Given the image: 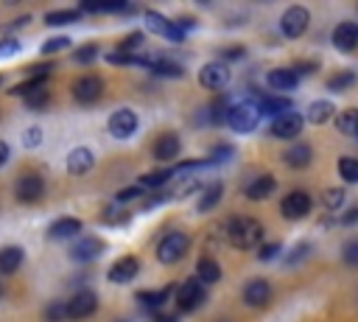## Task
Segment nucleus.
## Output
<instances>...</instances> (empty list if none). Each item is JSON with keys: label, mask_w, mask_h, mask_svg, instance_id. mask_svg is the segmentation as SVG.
<instances>
[{"label": "nucleus", "mask_w": 358, "mask_h": 322, "mask_svg": "<svg viewBox=\"0 0 358 322\" xmlns=\"http://www.w3.org/2000/svg\"><path fill=\"white\" fill-rule=\"evenodd\" d=\"M39 143H42V129H39V126L25 129V134H22V146H25V148H36Z\"/></svg>", "instance_id": "nucleus-48"}, {"label": "nucleus", "mask_w": 358, "mask_h": 322, "mask_svg": "<svg viewBox=\"0 0 358 322\" xmlns=\"http://www.w3.org/2000/svg\"><path fill=\"white\" fill-rule=\"evenodd\" d=\"M70 45V39L67 36H53V39H45V45H42V53L48 56V53H59V50H64Z\"/></svg>", "instance_id": "nucleus-45"}, {"label": "nucleus", "mask_w": 358, "mask_h": 322, "mask_svg": "<svg viewBox=\"0 0 358 322\" xmlns=\"http://www.w3.org/2000/svg\"><path fill=\"white\" fill-rule=\"evenodd\" d=\"M101 252H103V241H101V238H95V235L78 238V241L70 246V258H73V260H81V263L95 260Z\"/></svg>", "instance_id": "nucleus-16"}, {"label": "nucleus", "mask_w": 358, "mask_h": 322, "mask_svg": "<svg viewBox=\"0 0 358 322\" xmlns=\"http://www.w3.org/2000/svg\"><path fill=\"white\" fill-rule=\"evenodd\" d=\"M103 221H106L109 227H120V224H126V221H129V210H126L123 204L112 202L109 207H103Z\"/></svg>", "instance_id": "nucleus-33"}, {"label": "nucleus", "mask_w": 358, "mask_h": 322, "mask_svg": "<svg viewBox=\"0 0 358 322\" xmlns=\"http://www.w3.org/2000/svg\"><path fill=\"white\" fill-rule=\"evenodd\" d=\"M0 294H3V286H0Z\"/></svg>", "instance_id": "nucleus-57"}, {"label": "nucleus", "mask_w": 358, "mask_h": 322, "mask_svg": "<svg viewBox=\"0 0 358 322\" xmlns=\"http://www.w3.org/2000/svg\"><path fill=\"white\" fill-rule=\"evenodd\" d=\"M338 174L347 182H358V157H341L338 160Z\"/></svg>", "instance_id": "nucleus-36"}, {"label": "nucleus", "mask_w": 358, "mask_h": 322, "mask_svg": "<svg viewBox=\"0 0 358 322\" xmlns=\"http://www.w3.org/2000/svg\"><path fill=\"white\" fill-rule=\"evenodd\" d=\"M36 87H45V78H25V81L14 84L8 92H11V95H22V98H25V95H28L31 90H36Z\"/></svg>", "instance_id": "nucleus-39"}, {"label": "nucleus", "mask_w": 358, "mask_h": 322, "mask_svg": "<svg viewBox=\"0 0 358 322\" xmlns=\"http://www.w3.org/2000/svg\"><path fill=\"white\" fill-rule=\"evenodd\" d=\"M310 207H313V199H310L305 190H291V193L282 196V202H280V213H282L285 218H291V221L305 218V216L310 213Z\"/></svg>", "instance_id": "nucleus-7"}, {"label": "nucleus", "mask_w": 358, "mask_h": 322, "mask_svg": "<svg viewBox=\"0 0 358 322\" xmlns=\"http://www.w3.org/2000/svg\"><path fill=\"white\" fill-rule=\"evenodd\" d=\"M140 196H143V185H129V188L117 190L115 202H117V204H126V202H131V199H140Z\"/></svg>", "instance_id": "nucleus-44"}, {"label": "nucleus", "mask_w": 358, "mask_h": 322, "mask_svg": "<svg viewBox=\"0 0 358 322\" xmlns=\"http://www.w3.org/2000/svg\"><path fill=\"white\" fill-rule=\"evenodd\" d=\"M22 25H28V17H20V20H14V22L8 25V31H14V28H22Z\"/></svg>", "instance_id": "nucleus-56"}, {"label": "nucleus", "mask_w": 358, "mask_h": 322, "mask_svg": "<svg viewBox=\"0 0 358 322\" xmlns=\"http://www.w3.org/2000/svg\"><path fill=\"white\" fill-rule=\"evenodd\" d=\"M255 104H257V112H260V115H268V118H280V115L294 112V104H291V98H285V95H263V98H257Z\"/></svg>", "instance_id": "nucleus-17"}, {"label": "nucleus", "mask_w": 358, "mask_h": 322, "mask_svg": "<svg viewBox=\"0 0 358 322\" xmlns=\"http://www.w3.org/2000/svg\"><path fill=\"white\" fill-rule=\"evenodd\" d=\"M92 165H95V157H92V151L84 148V146H78V148H73V151L67 154V171H70L73 176L87 174Z\"/></svg>", "instance_id": "nucleus-21"}, {"label": "nucleus", "mask_w": 358, "mask_h": 322, "mask_svg": "<svg viewBox=\"0 0 358 322\" xmlns=\"http://www.w3.org/2000/svg\"><path fill=\"white\" fill-rule=\"evenodd\" d=\"M145 28L159 34V36H165V39H171V42H182L185 39V34L173 25V20H168V17L157 14V11H145Z\"/></svg>", "instance_id": "nucleus-12"}, {"label": "nucleus", "mask_w": 358, "mask_h": 322, "mask_svg": "<svg viewBox=\"0 0 358 322\" xmlns=\"http://www.w3.org/2000/svg\"><path fill=\"white\" fill-rule=\"evenodd\" d=\"M22 249L17 246V244H11V246H3L0 249V274H14L17 269H20V263H22Z\"/></svg>", "instance_id": "nucleus-23"}, {"label": "nucleus", "mask_w": 358, "mask_h": 322, "mask_svg": "<svg viewBox=\"0 0 358 322\" xmlns=\"http://www.w3.org/2000/svg\"><path fill=\"white\" fill-rule=\"evenodd\" d=\"M8 157H11V154H8V146H6L3 140H0V168H3L6 162H8Z\"/></svg>", "instance_id": "nucleus-55"}, {"label": "nucleus", "mask_w": 358, "mask_h": 322, "mask_svg": "<svg viewBox=\"0 0 358 322\" xmlns=\"http://www.w3.org/2000/svg\"><path fill=\"white\" fill-rule=\"evenodd\" d=\"M310 160H313V151H310V146H305V143H296V146H291V148L282 154V162H285L288 168H308Z\"/></svg>", "instance_id": "nucleus-22"}, {"label": "nucleus", "mask_w": 358, "mask_h": 322, "mask_svg": "<svg viewBox=\"0 0 358 322\" xmlns=\"http://www.w3.org/2000/svg\"><path fill=\"white\" fill-rule=\"evenodd\" d=\"M341 224H344V227H355V224H358V204H355V207H350V210L344 213Z\"/></svg>", "instance_id": "nucleus-52"}, {"label": "nucleus", "mask_w": 358, "mask_h": 322, "mask_svg": "<svg viewBox=\"0 0 358 322\" xmlns=\"http://www.w3.org/2000/svg\"><path fill=\"white\" fill-rule=\"evenodd\" d=\"M62 319H67L64 302H50V305L45 308V322H62Z\"/></svg>", "instance_id": "nucleus-47"}, {"label": "nucleus", "mask_w": 358, "mask_h": 322, "mask_svg": "<svg viewBox=\"0 0 358 322\" xmlns=\"http://www.w3.org/2000/svg\"><path fill=\"white\" fill-rule=\"evenodd\" d=\"M246 50L243 48H229V50H221V59H224V64H227V59H241Z\"/></svg>", "instance_id": "nucleus-53"}, {"label": "nucleus", "mask_w": 358, "mask_h": 322, "mask_svg": "<svg viewBox=\"0 0 358 322\" xmlns=\"http://www.w3.org/2000/svg\"><path fill=\"white\" fill-rule=\"evenodd\" d=\"M0 84H3V78H0Z\"/></svg>", "instance_id": "nucleus-58"}, {"label": "nucleus", "mask_w": 358, "mask_h": 322, "mask_svg": "<svg viewBox=\"0 0 358 322\" xmlns=\"http://www.w3.org/2000/svg\"><path fill=\"white\" fill-rule=\"evenodd\" d=\"M333 115H336V106H333L330 101H313V104L308 106V120H310L313 126L327 123Z\"/></svg>", "instance_id": "nucleus-28"}, {"label": "nucleus", "mask_w": 358, "mask_h": 322, "mask_svg": "<svg viewBox=\"0 0 358 322\" xmlns=\"http://www.w3.org/2000/svg\"><path fill=\"white\" fill-rule=\"evenodd\" d=\"M95 56H98V45H84V48H78V50L73 53V59H76L78 64H90Z\"/></svg>", "instance_id": "nucleus-46"}, {"label": "nucleus", "mask_w": 358, "mask_h": 322, "mask_svg": "<svg viewBox=\"0 0 358 322\" xmlns=\"http://www.w3.org/2000/svg\"><path fill=\"white\" fill-rule=\"evenodd\" d=\"M271 300V286H268V280H249L246 286H243V302L246 305H252V308H263L266 302Z\"/></svg>", "instance_id": "nucleus-18"}, {"label": "nucleus", "mask_w": 358, "mask_h": 322, "mask_svg": "<svg viewBox=\"0 0 358 322\" xmlns=\"http://www.w3.org/2000/svg\"><path fill=\"white\" fill-rule=\"evenodd\" d=\"M355 137H358V134H355Z\"/></svg>", "instance_id": "nucleus-59"}, {"label": "nucleus", "mask_w": 358, "mask_h": 322, "mask_svg": "<svg viewBox=\"0 0 358 322\" xmlns=\"http://www.w3.org/2000/svg\"><path fill=\"white\" fill-rule=\"evenodd\" d=\"M227 238H229V244L235 249H255L263 241V227H260L257 218H241V216H235V218L227 221Z\"/></svg>", "instance_id": "nucleus-1"}, {"label": "nucleus", "mask_w": 358, "mask_h": 322, "mask_svg": "<svg viewBox=\"0 0 358 322\" xmlns=\"http://www.w3.org/2000/svg\"><path fill=\"white\" fill-rule=\"evenodd\" d=\"M308 255H310V244H308V241H299V244L285 255V263H288V266H294V263H299V260H302V258H308Z\"/></svg>", "instance_id": "nucleus-40"}, {"label": "nucleus", "mask_w": 358, "mask_h": 322, "mask_svg": "<svg viewBox=\"0 0 358 322\" xmlns=\"http://www.w3.org/2000/svg\"><path fill=\"white\" fill-rule=\"evenodd\" d=\"M106 126H109V134H112V137L126 140V137H131L134 129H137V115H134L131 109H117V112H112V118H109Z\"/></svg>", "instance_id": "nucleus-11"}, {"label": "nucleus", "mask_w": 358, "mask_h": 322, "mask_svg": "<svg viewBox=\"0 0 358 322\" xmlns=\"http://www.w3.org/2000/svg\"><path fill=\"white\" fill-rule=\"evenodd\" d=\"M173 176V168H162V171H151L145 176H140V185L143 188H162L168 179Z\"/></svg>", "instance_id": "nucleus-35"}, {"label": "nucleus", "mask_w": 358, "mask_h": 322, "mask_svg": "<svg viewBox=\"0 0 358 322\" xmlns=\"http://www.w3.org/2000/svg\"><path fill=\"white\" fill-rule=\"evenodd\" d=\"M95 308H98V297H95L92 288H81L70 297V302H64L67 319H87V316L95 314Z\"/></svg>", "instance_id": "nucleus-5"}, {"label": "nucleus", "mask_w": 358, "mask_h": 322, "mask_svg": "<svg viewBox=\"0 0 358 322\" xmlns=\"http://www.w3.org/2000/svg\"><path fill=\"white\" fill-rule=\"evenodd\" d=\"M101 95H103V81L98 76H81L73 84V98L78 104H95Z\"/></svg>", "instance_id": "nucleus-9"}, {"label": "nucleus", "mask_w": 358, "mask_h": 322, "mask_svg": "<svg viewBox=\"0 0 358 322\" xmlns=\"http://www.w3.org/2000/svg\"><path fill=\"white\" fill-rule=\"evenodd\" d=\"M221 196H224V185H221V182H210L207 188H201L196 207H199L201 213H207V210H213V207L221 202Z\"/></svg>", "instance_id": "nucleus-26"}, {"label": "nucleus", "mask_w": 358, "mask_h": 322, "mask_svg": "<svg viewBox=\"0 0 358 322\" xmlns=\"http://www.w3.org/2000/svg\"><path fill=\"white\" fill-rule=\"evenodd\" d=\"M140 45H143V34H140V31H134V34H129L126 39H120L117 50H123V53H134Z\"/></svg>", "instance_id": "nucleus-42"}, {"label": "nucleus", "mask_w": 358, "mask_h": 322, "mask_svg": "<svg viewBox=\"0 0 358 322\" xmlns=\"http://www.w3.org/2000/svg\"><path fill=\"white\" fill-rule=\"evenodd\" d=\"M336 129H338L341 134L355 137V134H358V109H344V112L336 118Z\"/></svg>", "instance_id": "nucleus-32"}, {"label": "nucleus", "mask_w": 358, "mask_h": 322, "mask_svg": "<svg viewBox=\"0 0 358 322\" xmlns=\"http://www.w3.org/2000/svg\"><path fill=\"white\" fill-rule=\"evenodd\" d=\"M78 17H81L78 8H56L45 14V25H70V22H78Z\"/></svg>", "instance_id": "nucleus-29"}, {"label": "nucleus", "mask_w": 358, "mask_h": 322, "mask_svg": "<svg viewBox=\"0 0 358 322\" xmlns=\"http://www.w3.org/2000/svg\"><path fill=\"white\" fill-rule=\"evenodd\" d=\"M341 258H344V263H347V266L358 269V238H352V241H347V244H344Z\"/></svg>", "instance_id": "nucleus-41"}, {"label": "nucleus", "mask_w": 358, "mask_h": 322, "mask_svg": "<svg viewBox=\"0 0 358 322\" xmlns=\"http://www.w3.org/2000/svg\"><path fill=\"white\" fill-rule=\"evenodd\" d=\"M42 193H45V179H42L39 174H22V176L14 182V196H17V202H22V204L39 202Z\"/></svg>", "instance_id": "nucleus-6"}, {"label": "nucleus", "mask_w": 358, "mask_h": 322, "mask_svg": "<svg viewBox=\"0 0 358 322\" xmlns=\"http://www.w3.org/2000/svg\"><path fill=\"white\" fill-rule=\"evenodd\" d=\"M171 291H176V286H168V288H162V291H140V294H137V300H140L145 308L159 311V305L171 297Z\"/></svg>", "instance_id": "nucleus-31"}, {"label": "nucleus", "mask_w": 358, "mask_h": 322, "mask_svg": "<svg viewBox=\"0 0 358 322\" xmlns=\"http://www.w3.org/2000/svg\"><path fill=\"white\" fill-rule=\"evenodd\" d=\"M308 22H310L308 8H305V6H291V8H285L282 17H280V31H282L288 39H296V36H302V34L308 31Z\"/></svg>", "instance_id": "nucleus-4"}, {"label": "nucleus", "mask_w": 358, "mask_h": 322, "mask_svg": "<svg viewBox=\"0 0 358 322\" xmlns=\"http://www.w3.org/2000/svg\"><path fill=\"white\" fill-rule=\"evenodd\" d=\"M48 98H50L48 90H45V87H36V90H31V92L25 95V106H28V109H45V106H48Z\"/></svg>", "instance_id": "nucleus-37"}, {"label": "nucleus", "mask_w": 358, "mask_h": 322, "mask_svg": "<svg viewBox=\"0 0 358 322\" xmlns=\"http://www.w3.org/2000/svg\"><path fill=\"white\" fill-rule=\"evenodd\" d=\"M288 70H291V73L299 78V76H308V73H313V70H316V64H313V62H296V64H294V67H288Z\"/></svg>", "instance_id": "nucleus-51"}, {"label": "nucleus", "mask_w": 358, "mask_h": 322, "mask_svg": "<svg viewBox=\"0 0 358 322\" xmlns=\"http://www.w3.org/2000/svg\"><path fill=\"white\" fill-rule=\"evenodd\" d=\"M302 118L296 115V112H288V115H280V118H274L271 120V137H277V140H291V137H296L299 132H302Z\"/></svg>", "instance_id": "nucleus-13"}, {"label": "nucleus", "mask_w": 358, "mask_h": 322, "mask_svg": "<svg viewBox=\"0 0 358 322\" xmlns=\"http://www.w3.org/2000/svg\"><path fill=\"white\" fill-rule=\"evenodd\" d=\"M204 286L196 280V277H190V280H185L182 286H179V294H176V311H182V314H187V311H193V308H199L201 302H204Z\"/></svg>", "instance_id": "nucleus-8"}, {"label": "nucleus", "mask_w": 358, "mask_h": 322, "mask_svg": "<svg viewBox=\"0 0 358 322\" xmlns=\"http://www.w3.org/2000/svg\"><path fill=\"white\" fill-rule=\"evenodd\" d=\"M179 314H162V311H154V322H176Z\"/></svg>", "instance_id": "nucleus-54"}, {"label": "nucleus", "mask_w": 358, "mask_h": 322, "mask_svg": "<svg viewBox=\"0 0 358 322\" xmlns=\"http://www.w3.org/2000/svg\"><path fill=\"white\" fill-rule=\"evenodd\" d=\"M196 280L204 286V283H218L221 280V266L213 260V258H199V263H196Z\"/></svg>", "instance_id": "nucleus-27"}, {"label": "nucleus", "mask_w": 358, "mask_h": 322, "mask_svg": "<svg viewBox=\"0 0 358 322\" xmlns=\"http://www.w3.org/2000/svg\"><path fill=\"white\" fill-rule=\"evenodd\" d=\"M277 188V179L271 176V174H263V176H257V179H252L243 190H246V196L249 199H266L271 190Z\"/></svg>", "instance_id": "nucleus-24"}, {"label": "nucleus", "mask_w": 358, "mask_h": 322, "mask_svg": "<svg viewBox=\"0 0 358 322\" xmlns=\"http://www.w3.org/2000/svg\"><path fill=\"white\" fill-rule=\"evenodd\" d=\"M187 246H190V238L185 232H168L157 244V260L159 263H176L179 258H185Z\"/></svg>", "instance_id": "nucleus-2"}, {"label": "nucleus", "mask_w": 358, "mask_h": 322, "mask_svg": "<svg viewBox=\"0 0 358 322\" xmlns=\"http://www.w3.org/2000/svg\"><path fill=\"white\" fill-rule=\"evenodd\" d=\"M355 73L352 70H341V73H333L330 78H327V90H333V92H341V90H347V87H352L355 84Z\"/></svg>", "instance_id": "nucleus-34"}, {"label": "nucleus", "mask_w": 358, "mask_h": 322, "mask_svg": "<svg viewBox=\"0 0 358 322\" xmlns=\"http://www.w3.org/2000/svg\"><path fill=\"white\" fill-rule=\"evenodd\" d=\"M179 151H182V143H179V137H176L173 132L159 134L157 143L151 146V154H154V160H159V162H171V160H176Z\"/></svg>", "instance_id": "nucleus-15"}, {"label": "nucleus", "mask_w": 358, "mask_h": 322, "mask_svg": "<svg viewBox=\"0 0 358 322\" xmlns=\"http://www.w3.org/2000/svg\"><path fill=\"white\" fill-rule=\"evenodd\" d=\"M260 120V112H257V104L255 101H241L235 106H229L227 112V123L235 129V132H252Z\"/></svg>", "instance_id": "nucleus-3"}, {"label": "nucleus", "mask_w": 358, "mask_h": 322, "mask_svg": "<svg viewBox=\"0 0 358 322\" xmlns=\"http://www.w3.org/2000/svg\"><path fill=\"white\" fill-rule=\"evenodd\" d=\"M229 157H232V146H229V143H218V146L210 151V160H207V162L215 165V162H224V160H229Z\"/></svg>", "instance_id": "nucleus-43"}, {"label": "nucleus", "mask_w": 358, "mask_h": 322, "mask_svg": "<svg viewBox=\"0 0 358 322\" xmlns=\"http://www.w3.org/2000/svg\"><path fill=\"white\" fill-rule=\"evenodd\" d=\"M322 199H324V207H327V210H338V207L344 204L347 193H344V188H327Z\"/></svg>", "instance_id": "nucleus-38"}, {"label": "nucleus", "mask_w": 358, "mask_h": 322, "mask_svg": "<svg viewBox=\"0 0 358 322\" xmlns=\"http://www.w3.org/2000/svg\"><path fill=\"white\" fill-rule=\"evenodd\" d=\"M277 252H280V244L271 241V244H263V246H260L257 258H260V260H271V258H277Z\"/></svg>", "instance_id": "nucleus-50"}, {"label": "nucleus", "mask_w": 358, "mask_h": 322, "mask_svg": "<svg viewBox=\"0 0 358 322\" xmlns=\"http://www.w3.org/2000/svg\"><path fill=\"white\" fill-rule=\"evenodd\" d=\"M296 81H299V78H296L288 67H280V70H271V73H268V87L277 90V92H288V90H294Z\"/></svg>", "instance_id": "nucleus-25"}, {"label": "nucleus", "mask_w": 358, "mask_h": 322, "mask_svg": "<svg viewBox=\"0 0 358 322\" xmlns=\"http://www.w3.org/2000/svg\"><path fill=\"white\" fill-rule=\"evenodd\" d=\"M148 67H151V73H157V76H168V78L185 76V67L176 64V62H168V59H148Z\"/></svg>", "instance_id": "nucleus-30"}, {"label": "nucleus", "mask_w": 358, "mask_h": 322, "mask_svg": "<svg viewBox=\"0 0 358 322\" xmlns=\"http://www.w3.org/2000/svg\"><path fill=\"white\" fill-rule=\"evenodd\" d=\"M199 81H201V87H207V90H224V87L229 84V67H227L224 62H210V64L201 67Z\"/></svg>", "instance_id": "nucleus-10"}, {"label": "nucleus", "mask_w": 358, "mask_h": 322, "mask_svg": "<svg viewBox=\"0 0 358 322\" xmlns=\"http://www.w3.org/2000/svg\"><path fill=\"white\" fill-rule=\"evenodd\" d=\"M20 42L11 36V39H0V59H11V56H17L20 53Z\"/></svg>", "instance_id": "nucleus-49"}, {"label": "nucleus", "mask_w": 358, "mask_h": 322, "mask_svg": "<svg viewBox=\"0 0 358 322\" xmlns=\"http://www.w3.org/2000/svg\"><path fill=\"white\" fill-rule=\"evenodd\" d=\"M137 272H140V260L134 255H123L109 266L106 277H109V283H129V280H134Z\"/></svg>", "instance_id": "nucleus-14"}, {"label": "nucleus", "mask_w": 358, "mask_h": 322, "mask_svg": "<svg viewBox=\"0 0 358 322\" xmlns=\"http://www.w3.org/2000/svg\"><path fill=\"white\" fill-rule=\"evenodd\" d=\"M78 232H81V221L73 218V216H62V218H56V221L48 227V238H50V241H64V238H73V235H78Z\"/></svg>", "instance_id": "nucleus-20"}, {"label": "nucleus", "mask_w": 358, "mask_h": 322, "mask_svg": "<svg viewBox=\"0 0 358 322\" xmlns=\"http://www.w3.org/2000/svg\"><path fill=\"white\" fill-rule=\"evenodd\" d=\"M333 45H336L338 50H344V53L355 50V48H358V22H341V25H336V31H333Z\"/></svg>", "instance_id": "nucleus-19"}]
</instances>
